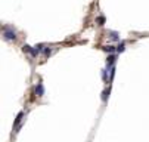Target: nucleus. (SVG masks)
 <instances>
[{"instance_id":"nucleus-1","label":"nucleus","mask_w":149,"mask_h":142,"mask_svg":"<svg viewBox=\"0 0 149 142\" xmlns=\"http://www.w3.org/2000/svg\"><path fill=\"white\" fill-rule=\"evenodd\" d=\"M3 37L6 38V40H15V38H16V33L14 30H10L9 27H6L3 30Z\"/></svg>"},{"instance_id":"nucleus-2","label":"nucleus","mask_w":149,"mask_h":142,"mask_svg":"<svg viewBox=\"0 0 149 142\" xmlns=\"http://www.w3.org/2000/svg\"><path fill=\"white\" fill-rule=\"evenodd\" d=\"M35 93H37V96H43V95H44V87H43L42 83H37V86H35Z\"/></svg>"},{"instance_id":"nucleus-3","label":"nucleus","mask_w":149,"mask_h":142,"mask_svg":"<svg viewBox=\"0 0 149 142\" xmlns=\"http://www.w3.org/2000/svg\"><path fill=\"white\" fill-rule=\"evenodd\" d=\"M22 117H24V113H19V114H18V117H16V120H15V124H16V126L19 124V121H21V119H22Z\"/></svg>"},{"instance_id":"nucleus-4","label":"nucleus","mask_w":149,"mask_h":142,"mask_svg":"<svg viewBox=\"0 0 149 142\" xmlns=\"http://www.w3.org/2000/svg\"><path fill=\"white\" fill-rule=\"evenodd\" d=\"M114 61H115V56H109V58H108V65L111 67V65L114 64Z\"/></svg>"},{"instance_id":"nucleus-5","label":"nucleus","mask_w":149,"mask_h":142,"mask_svg":"<svg viewBox=\"0 0 149 142\" xmlns=\"http://www.w3.org/2000/svg\"><path fill=\"white\" fill-rule=\"evenodd\" d=\"M124 47H126V45H124V43H121V45H118L117 50H118V52H122V50H124Z\"/></svg>"},{"instance_id":"nucleus-6","label":"nucleus","mask_w":149,"mask_h":142,"mask_svg":"<svg viewBox=\"0 0 149 142\" xmlns=\"http://www.w3.org/2000/svg\"><path fill=\"white\" fill-rule=\"evenodd\" d=\"M111 38H114V40H118V36H117V33H111Z\"/></svg>"},{"instance_id":"nucleus-7","label":"nucleus","mask_w":149,"mask_h":142,"mask_svg":"<svg viewBox=\"0 0 149 142\" xmlns=\"http://www.w3.org/2000/svg\"><path fill=\"white\" fill-rule=\"evenodd\" d=\"M105 50H108V52H112V50H114V46H106Z\"/></svg>"},{"instance_id":"nucleus-8","label":"nucleus","mask_w":149,"mask_h":142,"mask_svg":"<svg viewBox=\"0 0 149 142\" xmlns=\"http://www.w3.org/2000/svg\"><path fill=\"white\" fill-rule=\"evenodd\" d=\"M50 52H52L50 49H46V50H44V54H46V55H50Z\"/></svg>"}]
</instances>
